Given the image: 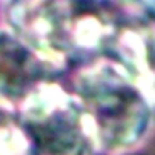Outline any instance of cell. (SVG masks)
Returning <instances> with one entry per match:
<instances>
[{
  "instance_id": "cell-1",
  "label": "cell",
  "mask_w": 155,
  "mask_h": 155,
  "mask_svg": "<svg viewBox=\"0 0 155 155\" xmlns=\"http://www.w3.org/2000/svg\"><path fill=\"white\" fill-rule=\"evenodd\" d=\"M76 88L84 111L105 147L125 149L144 135L150 108L123 65L93 64L79 73Z\"/></svg>"
},
{
  "instance_id": "cell-4",
  "label": "cell",
  "mask_w": 155,
  "mask_h": 155,
  "mask_svg": "<svg viewBox=\"0 0 155 155\" xmlns=\"http://www.w3.org/2000/svg\"><path fill=\"white\" fill-rule=\"evenodd\" d=\"M44 61L18 37L0 32V97L26 99L43 79Z\"/></svg>"
},
{
  "instance_id": "cell-2",
  "label": "cell",
  "mask_w": 155,
  "mask_h": 155,
  "mask_svg": "<svg viewBox=\"0 0 155 155\" xmlns=\"http://www.w3.org/2000/svg\"><path fill=\"white\" fill-rule=\"evenodd\" d=\"M21 123L38 155H84V111L53 85H38L23 104Z\"/></svg>"
},
{
  "instance_id": "cell-3",
  "label": "cell",
  "mask_w": 155,
  "mask_h": 155,
  "mask_svg": "<svg viewBox=\"0 0 155 155\" xmlns=\"http://www.w3.org/2000/svg\"><path fill=\"white\" fill-rule=\"evenodd\" d=\"M70 3L18 2L9 9V20L18 38L43 59H62L71 52Z\"/></svg>"
}]
</instances>
